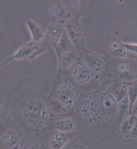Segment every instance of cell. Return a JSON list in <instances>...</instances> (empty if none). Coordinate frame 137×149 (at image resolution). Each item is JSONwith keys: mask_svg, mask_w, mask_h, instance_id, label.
I'll return each mask as SVG.
<instances>
[{"mask_svg": "<svg viewBox=\"0 0 137 149\" xmlns=\"http://www.w3.org/2000/svg\"><path fill=\"white\" fill-rule=\"evenodd\" d=\"M71 74L74 82L79 86L89 84L92 79V72L81 58H78L71 68Z\"/></svg>", "mask_w": 137, "mask_h": 149, "instance_id": "cell-5", "label": "cell"}, {"mask_svg": "<svg viewBox=\"0 0 137 149\" xmlns=\"http://www.w3.org/2000/svg\"><path fill=\"white\" fill-rule=\"evenodd\" d=\"M24 136L15 128H3L1 130V149H21Z\"/></svg>", "mask_w": 137, "mask_h": 149, "instance_id": "cell-4", "label": "cell"}, {"mask_svg": "<svg viewBox=\"0 0 137 149\" xmlns=\"http://www.w3.org/2000/svg\"><path fill=\"white\" fill-rule=\"evenodd\" d=\"M118 70L120 73L124 77H133L135 75H134V71L132 70L131 66L126 63H123L120 64L118 67Z\"/></svg>", "mask_w": 137, "mask_h": 149, "instance_id": "cell-23", "label": "cell"}, {"mask_svg": "<svg viewBox=\"0 0 137 149\" xmlns=\"http://www.w3.org/2000/svg\"><path fill=\"white\" fill-rule=\"evenodd\" d=\"M110 53L114 57L121 58H136L127 49L124 43L116 41L112 43L110 47Z\"/></svg>", "mask_w": 137, "mask_h": 149, "instance_id": "cell-15", "label": "cell"}, {"mask_svg": "<svg viewBox=\"0 0 137 149\" xmlns=\"http://www.w3.org/2000/svg\"><path fill=\"white\" fill-rule=\"evenodd\" d=\"M54 130L64 133H75L78 128L77 123L70 116L62 118H56L53 124Z\"/></svg>", "mask_w": 137, "mask_h": 149, "instance_id": "cell-9", "label": "cell"}, {"mask_svg": "<svg viewBox=\"0 0 137 149\" xmlns=\"http://www.w3.org/2000/svg\"><path fill=\"white\" fill-rule=\"evenodd\" d=\"M64 27L75 49L80 48L83 39V32L79 23L74 20H69Z\"/></svg>", "mask_w": 137, "mask_h": 149, "instance_id": "cell-10", "label": "cell"}, {"mask_svg": "<svg viewBox=\"0 0 137 149\" xmlns=\"http://www.w3.org/2000/svg\"><path fill=\"white\" fill-rule=\"evenodd\" d=\"M117 113L119 122L131 114V108L130 101L127 96L118 102Z\"/></svg>", "mask_w": 137, "mask_h": 149, "instance_id": "cell-21", "label": "cell"}, {"mask_svg": "<svg viewBox=\"0 0 137 149\" xmlns=\"http://www.w3.org/2000/svg\"><path fill=\"white\" fill-rule=\"evenodd\" d=\"M124 43L125 47L136 57L137 58V44H127Z\"/></svg>", "mask_w": 137, "mask_h": 149, "instance_id": "cell-25", "label": "cell"}, {"mask_svg": "<svg viewBox=\"0 0 137 149\" xmlns=\"http://www.w3.org/2000/svg\"><path fill=\"white\" fill-rule=\"evenodd\" d=\"M65 31L64 24L62 22H54L51 26L50 36L55 48L58 44Z\"/></svg>", "mask_w": 137, "mask_h": 149, "instance_id": "cell-16", "label": "cell"}, {"mask_svg": "<svg viewBox=\"0 0 137 149\" xmlns=\"http://www.w3.org/2000/svg\"><path fill=\"white\" fill-rule=\"evenodd\" d=\"M136 140H137V119L131 132L125 139V141H136Z\"/></svg>", "mask_w": 137, "mask_h": 149, "instance_id": "cell-24", "label": "cell"}, {"mask_svg": "<svg viewBox=\"0 0 137 149\" xmlns=\"http://www.w3.org/2000/svg\"><path fill=\"white\" fill-rule=\"evenodd\" d=\"M53 95L62 102L69 112L75 109L80 96L75 86L66 81L56 86Z\"/></svg>", "mask_w": 137, "mask_h": 149, "instance_id": "cell-3", "label": "cell"}, {"mask_svg": "<svg viewBox=\"0 0 137 149\" xmlns=\"http://www.w3.org/2000/svg\"><path fill=\"white\" fill-rule=\"evenodd\" d=\"M40 149H48V148L44 145V144L42 143V146H41V148Z\"/></svg>", "mask_w": 137, "mask_h": 149, "instance_id": "cell-28", "label": "cell"}, {"mask_svg": "<svg viewBox=\"0 0 137 149\" xmlns=\"http://www.w3.org/2000/svg\"><path fill=\"white\" fill-rule=\"evenodd\" d=\"M45 103L50 115L56 118L69 116L70 112L67 107L53 95L48 97L45 101Z\"/></svg>", "mask_w": 137, "mask_h": 149, "instance_id": "cell-8", "label": "cell"}, {"mask_svg": "<svg viewBox=\"0 0 137 149\" xmlns=\"http://www.w3.org/2000/svg\"><path fill=\"white\" fill-rule=\"evenodd\" d=\"M58 58L59 68L61 70H67L72 68L78 59L77 54L75 50L63 54Z\"/></svg>", "mask_w": 137, "mask_h": 149, "instance_id": "cell-18", "label": "cell"}, {"mask_svg": "<svg viewBox=\"0 0 137 149\" xmlns=\"http://www.w3.org/2000/svg\"><path fill=\"white\" fill-rule=\"evenodd\" d=\"M28 27L31 34L32 41L30 42L38 44L44 37V32L40 27L35 22L29 19L27 22Z\"/></svg>", "mask_w": 137, "mask_h": 149, "instance_id": "cell-20", "label": "cell"}, {"mask_svg": "<svg viewBox=\"0 0 137 149\" xmlns=\"http://www.w3.org/2000/svg\"><path fill=\"white\" fill-rule=\"evenodd\" d=\"M18 109L26 134L39 132L47 124L51 117L45 101L32 91L26 92L19 97Z\"/></svg>", "mask_w": 137, "mask_h": 149, "instance_id": "cell-2", "label": "cell"}, {"mask_svg": "<svg viewBox=\"0 0 137 149\" xmlns=\"http://www.w3.org/2000/svg\"><path fill=\"white\" fill-rule=\"evenodd\" d=\"M55 48L58 57L63 54L70 51H73L75 49L66 30L65 31L58 44Z\"/></svg>", "mask_w": 137, "mask_h": 149, "instance_id": "cell-17", "label": "cell"}, {"mask_svg": "<svg viewBox=\"0 0 137 149\" xmlns=\"http://www.w3.org/2000/svg\"><path fill=\"white\" fill-rule=\"evenodd\" d=\"M50 13L55 22H63L67 20L69 16L67 6L62 1L56 2L51 6Z\"/></svg>", "mask_w": 137, "mask_h": 149, "instance_id": "cell-14", "label": "cell"}, {"mask_svg": "<svg viewBox=\"0 0 137 149\" xmlns=\"http://www.w3.org/2000/svg\"><path fill=\"white\" fill-rule=\"evenodd\" d=\"M135 115H136V117H137V114H135Z\"/></svg>", "mask_w": 137, "mask_h": 149, "instance_id": "cell-29", "label": "cell"}, {"mask_svg": "<svg viewBox=\"0 0 137 149\" xmlns=\"http://www.w3.org/2000/svg\"><path fill=\"white\" fill-rule=\"evenodd\" d=\"M42 143V135L39 132L26 134L23 139L21 149H40Z\"/></svg>", "mask_w": 137, "mask_h": 149, "instance_id": "cell-12", "label": "cell"}, {"mask_svg": "<svg viewBox=\"0 0 137 149\" xmlns=\"http://www.w3.org/2000/svg\"><path fill=\"white\" fill-rule=\"evenodd\" d=\"M83 2L84 1H68L69 3V4L71 6V7L74 10H78L81 6Z\"/></svg>", "mask_w": 137, "mask_h": 149, "instance_id": "cell-26", "label": "cell"}, {"mask_svg": "<svg viewBox=\"0 0 137 149\" xmlns=\"http://www.w3.org/2000/svg\"><path fill=\"white\" fill-rule=\"evenodd\" d=\"M42 51L40 50V48L37 44L30 42L22 46L17 50L16 53L10 58H8L1 64V66L5 65L16 59H33L38 54Z\"/></svg>", "mask_w": 137, "mask_h": 149, "instance_id": "cell-6", "label": "cell"}, {"mask_svg": "<svg viewBox=\"0 0 137 149\" xmlns=\"http://www.w3.org/2000/svg\"><path fill=\"white\" fill-rule=\"evenodd\" d=\"M137 119V117L135 114H130L119 123L118 132L121 140L125 141V138L131 132Z\"/></svg>", "mask_w": 137, "mask_h": 149, "instance_id": "cell-13", "label": "cell"}, {"mask_svg": "<svg viewBox=\"0 0 137 149\" xmlns=\"http://www.w3.org/2000/svg\"><path fill=\"white\" fill-rule=\"evenodd\" d=\"M128 97L130 101L131 108L132 111V108L137 99V81H132L129 86Z\"/></svg>", "mask_w": 137, "mask_h": 149, "instance_id": "cell-22", "label": "cell"}, {"mask_svg": "<svg viewBox=\"0 0 137 149\" xmlns=\"http://www.w3.org/2000/svg\"><path fill=\"white\" fill-rule=\"evenodd\" d=\"M83 59L91 72L100 73L105 66V60L100 56L86 54L84 55Z\"/></svg>", "mask_w": 137, "mask_h": 149, "instance_id": "cell-11", "label": "cell"}, {"mask_svg": "<svg viewBox=\"0 0 137 149\" xmlns=\"http://www.w3.org/2000/svg\"><path fill=\"white\" fill-rule=\"evenodd\" d=\"M117 104L111 85L95 87L80 95L75 114L84 124L92 128L83 149L120 139Z\"/></svg>", "mask_w": 137, "mask_h": 149, "instance_id": "cell-1", "label": "cell"}, {"mask_svg": "<svg viewBox=\"0 0 137 149\" xmlns=\"http://www.w3.org/2000/svg\"><path fill=\"white\" fill-rule=\"evenodd\" d=\"M131 82H122L112 86V92L117 102L128 96L129 86Z\"/></svg>", "mask_w": 137, "mask_h": 149, "instance_id": "cell-19", "label": "cell"}, {"mask_svg": "<svg viewBox=\"0 0 137 149\" xmlns=\"http://www.w3.org/2000/svg\"><path fill=\"white\" fill-rule=\"evenodd\" d=\"M74 136L75 133H64L54 130L48 136V149H63L73 141Z\"/></svg>", "mask_w": 137, "mask_h": 149, "instance_id": "cell-7", "label": "cell"}, {"mask_svg": "<svg viewBox=\"0 0 137 149\" xmlns=\"http://www.w3.org/2000/svg\"><path fill=\"white\" fill-rule=\"evenodd\" d=\"M137 113V99L135 102L133 107L132 108V111H131V114H136Z\"/></svg>", "mask_w": 137, "mask_h": 149, "instance_id": "cell-27", "label": "cell"}]
</instances>
